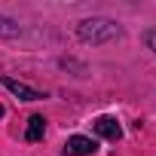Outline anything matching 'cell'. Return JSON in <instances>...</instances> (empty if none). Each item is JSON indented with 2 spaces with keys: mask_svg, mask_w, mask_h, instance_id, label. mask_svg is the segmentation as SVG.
<instances>
[{
  "mask_svg": "<svg viewBox=\"0 0 156 156\" xmlns=\"http://www.w3.org/2000/svg\"><path fill=\"white\" fill-rule=\"evenodd\" d=\"M95 150H98V144L86 135H73L64 141V156H92Z\"/></svg>",
  "mask_w": 156,
  "mask_h": 156,
  "instance_id": "obj_3",
  "label": "cell"
},
{
  "mask_svg": "<svg viewBox=\"0 0 156 156\" xmlns=\"http://www.w3.org/2000/svg\"><path fill=\"white\" fill-rule=\"evenodd\" d=\"M92 126H95V132H98L101 138H107V141H119V138H122V126H119L113 116H98Z\"/></svg>",
  "mask_w": 156,
  "mask_h": 156,
  "instance_id": "obj_4",
  "label": "cell"
},
{
  "mask_svg": "<svg viewBox=\"0 0 156 156\" xmlns=\"http://www.w3.org/2000/svg\"><path fill=\"white\" fill-rule=\"evenodd\" d=\"M43 135H46V119H43V116H31L25 138H28V141H43Z\"/></svg>",
  "mask_w": 156,
  "mask_h": 156,
  "instance_id": "obj_5",
  "label": "cell"
},
{
  "mask_svg": "<svg viewBox=\"0 0 156 156\" xmlns=\"http://www.w3.org/2000/svg\"><path fill=\"white\" fill-rule=\"evenodd\" d=\"M0 116H3V107H0Z\"/></svg>",
  "mask_w": 156,
  "mask_h": 156,
  "instance_id": "obj_8",
  "label": "cell"
},
{
  "mask_svg": "<svg viewBox=\"0 0 156 156\" xmlns=\"http://www.w3.org/2000/svg\"><path fill=\"white\" fill-rule=\"evenodd\" d=\"M144 43H147V49L156 52V31H147V34H144Z\"/></svg>",
  "mask_w": 156,
  "mask_h": 156,
  "instance_id": "obj_7",
  "label": "cell"
},
{
  "mask_svg": "<svg viewBox=\"0 0 156 156\" xmlns=\"http://www.w3.org/2000/svg\"><path fill=\"white\" fill-rule=\"evenodd\" d=\"M0 86L3 89H9L16 98H22V101H40V98H46L43 92H37V89H31L28 83H19V80H12V76H0Z\"/></svg>",
  "mask_w": 156,
  "mask_h": 156,
  "instance_id": "obj_2",
  "label": "cell"
},
{
  "mask_svg": "<svg viewBox=\"0 0 156 156\" xmlns=\"http://www.w3.org/2000/svg\"><path fill=\"white\" fill-rule=\"evenodd\" d=\"M76 37L83 43H92V46H101V43H113L122 37V28L113 22V19H83L76 25Z\"/></svg>",
  "mask_w": 156,
  "mask_h": 156,
  "instance_id": "obj_1",
  "label": "cell"
},
{
  "mask_svg": "<svg viewBox=\"0 0 156 156\" xmlns=\"http://www.w3.org/2000/svg\"><path fill=\"white\" fill-rule=\"evenodd\" d=\"M22 34V28L12 22V19H3L0 16V37H19Z\"/></svg>",
  "mask_w": 156,
  "mask_h": 156,
  "instance_id": "obj_6",
  "label": "cell"
}]
</instances>
